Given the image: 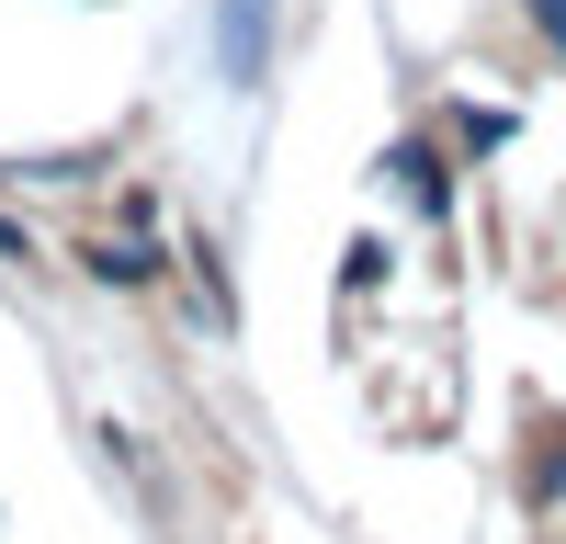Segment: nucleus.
Instances as JSON below:
<instances>
[{"label":"nucleus","mask_w":566,"mask_h":544,"mask_svg":"<svg viewBox=\"0 0 566 544\" xmlns=\"http://www.w3.org/2000/svg\"><path fill=\"white\" fill-rule=\"evenodd\" d=\"M261 45H272V0H227V80H261Z\"/></svg>","instance_id":"f257e3e1"},{"label":"nucleus","mask_w":566,"mask_h":544,"mask_svg":"<svg viewBox=\"0 0 566 544\" xmlns=\"http://www.w3.org/2000/svg\"><path fill=\"white\" fill-rule=\"evenodd\" d=\"M533 12H544V34H555V45H566V0H533Z\"/></svg>","instance_id":"f03ea898"}]
</instances>
